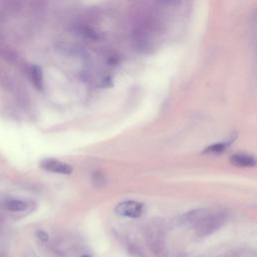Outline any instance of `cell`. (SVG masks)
Here are the masks:
<instances>
[{
  "label": "cell",
  "instance_id": "cell-1",
  "mask_svg": "<svg viewBox=\"0 0 257 257\" xmlns=\"http://www.w3.org/2000/svg\"><path fill=\"white\" fill-rule=\"evenodd\" d=\"M226 220V215L222 212L208 213L207 210L203 209V212L197 222V231L200 236H207L216 230H218Z\"/></svg>",
  "mask_w": 257,
  "mask_h": 257
},
{
  "label": "cell",
  "instance_id": "cell-2",
  "mask_svg": "<svg viewBox=\"0 0 257 257\" xmlns=\"http://www.w3.org/2000/svg\"><path fill=\"white\" fill-rule=\"evenodd\" d=\"M115 213L122 217H128V218H138L140 217L144 212V206L143 204L137 202V201H124L116 205L114 209Z\"/></svg>",
  "mask_w": 257,
  "mask_h": 257
},
{
  "label": "cell",
  "instance_id": "cell-3",
  "mask_svg": "<svg viewBox=\"0 0 257 257\" xmlns=\"http://www.w3.org/2000/svg\"><path fill=\"white\" fill-rule=\"evenodd\" d=\"M40 168L46 172L60 175H69L72 173V167L70 165L53 158L41 160Z\"/></svg>",
  "mask_w": 257,
  "mask_h": 257
},
{
  "label": "cell",
  "instance_id": "cell-4",
  "mask_svg": "<svg viewBox=\"0 0 257 257\" xmlns=\"http://www.w3.org/2000/svg\"><path fill=\"white\" fill-rule=\"evenodd\" d=\"M29 75L32 84L38 90H41L43 88V72L41 67L37 64H32L29 69Z\"/></svg>",
  "mask_w": 257,
  "mask_h": 257
},
{
  "label": "cell",
  "instance_id": "cell-5",
  "mask_svg": "<svg viewBox=\"0 0 257 257\" xmlns=\"http://www.w3.org/2000/svg\"><path fill=\"white\" fill-rule=\"evenodd\" d=\"M231 163L234 166L237 167H252L256 164V161L253 157L249 156V155H245V154H236L234 156L231 157Z\"/></svg>",
  "mask_w": 257,
  "mask_h": 257
},
{
  "label": "cell",
  "instance_id": "cell-6",
  "mask_svg": "<svg viewBox=\"0 0 257 257\" xmlns=\"http://www.w3.org/2000/svg\"><path fill=\"white\" fill-rule=\"evenodd\" d=\"M5 208L11 212H21L27 208V203L19 199H10L5 202Z\"/></svg>",
  "mask_w": 257,
  "mask_h": 257
},
{
  "label": "cell",
  "instance_id": "cell-7",
  "mask_svg": "<svg viewBox=\"0 0 257 257\" xmlns=\"http://www.w3.org/2000/svg\"><path fill=\"white\" fill-rule=\"evenodd\" d=\"M229 144H230V143L214 144V145L209 146V147L205 150V152H206V154H214V155L220 154V153H222V152L225 151V149L229 146Z\"/></svg>",
  "mask_w": 257,
  "mask_h": 257
},
{
  "label": "cell",
  "instance_id": "cell-8",
  "mask_svg": "<svg viewBox=\"0 0 257 257\" xmlns=\"http://www.w3.org/2000/svg\"><path fill=\"white\" fill-rule=\"evenodd\" d=\"M36 234H37L38 239H39L40 241H42V242H46V241H48V239H49V236H48V234H47L45 231L40 230V231H37Z\"/></svg>",
  "mask_w": 257,
  "mask_h": 257
},
{
  "label": "cell",
  "instance_id": "cell-9",
  "mask_svg": "<svg viewBox=\"0 0 257 257\" xmlns=\"http://www.w3.org/2000/svg\"><path fill=\"white\" fill-rule=\"evenodd\" d=\"M81 257H89V256H88V255H82Z\"/></svg>",
  "mask_w": 257,
  "mask_h": 257
}]
</instances>
